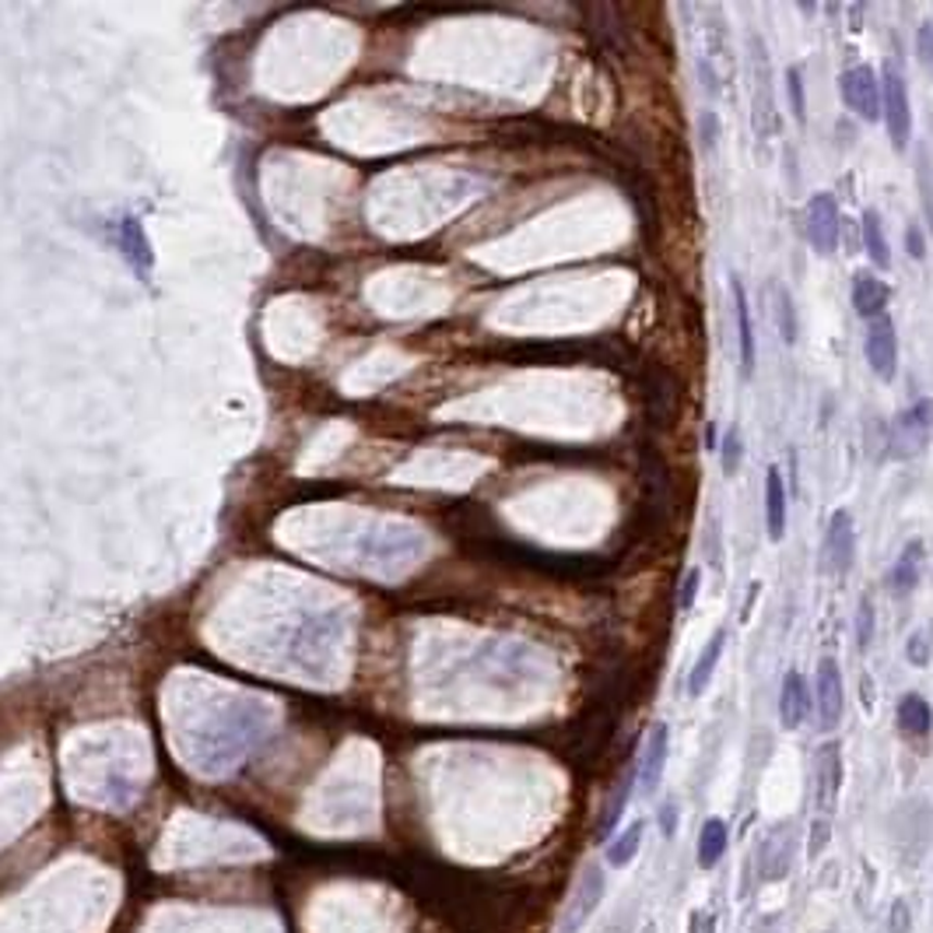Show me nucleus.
I'll list each match as a JSON object with an SVG mask.
<instances>
[{
    "instance_id": "f257e3e1",
    "label": "nucleus",
    "mask_w": 933,
    "mask_h": 933,
    "mask_svg": "<svg viewBox=\"0 0 933 933\" xmlns=\"http://www.w3.org/2000/svg\"><path fill=\"white\" fill-rule=\"evenodd\" d=\"M881 119H884V127H888L895 151H906L912 137V105H909L906 81H902V74L895 67L881 71Z\"/></svg>"
},
{
    "instance_id": "f03ea898",
    "label": "nucleus",
    "mask_w": 933,
    "mask_h": 933,
    "mask_svg": "<svg viewBox=\"0 0 933 933\" xmlns=\"http://www.w3.org/2000/svg\"><path fill=\"white\" fill-rule=\"evenodd\" d=\"M804 228H807V242L815 247V253L829 256L839 250V232H843V218H839V204L832 193H815L807 201L804 211Z\"/></svg>"
},
{
    "instance_id": "7ed1b4c3",
    "label": "nucleus",
    "mask_w": 933,
    "mask_h": 933,
    "mask_svg": "<svg viewBox=\"0 0 933 933\" xmlns=\"http://www.w3.org/2000/svg\"><path fill=\"white\" fill-rule=\"evenodd\" d=\"M930 436H933V404L923 401L912 411H906V415H898V421L892 425V439H888L892 456L912 461V456H920L926 450Z\"/></svg>"
},
{
    "instance_id": "20e7f679",
    "label": "nucleus",
    "mask_w": 933,
    "mask_h": 933,
    "mask_svg": "<svg viewBox=\"0 0 933 933\" xmlns=\"http://www.w3.org/2000/svg\"><path fill=\"white\" fill-rule=\"evenodd\" d=\"M839 91H843V102L860 119H867V124H878L881 119V81L870 67L860 64L839 74Z\"/></svg>"
},
{
    "instance_id": "39448f33",
    "label": "nucleus",
    "mask_w": 933,
    "mask_h": 933,
    "mask_svg": "<svg viewBox=\"0 0 933 933\" xmlns=\"http://www.w3.org/2000/svg\"><path fill=\"white\" fill-rule=\"evenodd\" d=\"M863 355H867L870 373H874L878 379H884V382L895 379V373H898V333H895V324L888 316H878L867 324Z\"/></svg>"
},
{
    "instance_id": "423d86ee",
    "label": "nucleus",
    "mask_w": 933,
    "mask_h": 933,
    "mask_svg": "<svg viewBox=\"0 0 933 933\" xmlns=\"http://www.w3.org/2000/svg\"><path fill=\"white\" fill-rule=\"evenodd\" d=\"M815 709H818V723L821 730H835L843 720L846 709V692H843V674H839L835 660H821L818 664V678H815Z\"/></svg>"
},
{
    "instance_id": "0eeeda50",
    "label": "nucleus",
    "mask_w": 933,
    "mask_h": 933,
    "mask_svg": "<svg viewBox=\"0 0 933 933\" xmlns=\"http://www.w3.org/2000/svg\"><path fill=\"white\" fill-rule=\"evenodd\" d=\"M853 516L849 509H835L829 519V530H824V569L835 576H846L853 569Z\"/></svg>"
},
{
    "instance_id": "6e6552de",
    "label": "nucleus",
    "mask_w": 933,
    "mask_h": 933,
    "mask_svg": "<svg viewBox=\"0 0 933 933\" xmlns=\"http://www.w3.org/2000/svg\"><path fill=\"white\" fill-rule=\"evenodd\" d=\"M839 790H843V755L839 744H824L818 752V810L824 818L835 810Z\"/></svg>"
},
{
    "instance_id": "1a4fd4ad",
    "label": "nucleus",
    "mask_w": 933,
    "mask_h": 933,
    "mask_svg": "<svg viewBox=\"0 0 933 933\" xmlns=\"http://www.w3.org/2000/svg\"><path fill=\"white\" fill-rule=\"evenodd\" d=\"M810 706H815V702H810L804 674L790 670V674L783 678V688H779V720H783L786 730H797L807 720Z\"/></svg>"
},
{
    "instance_id": "9d476101",
    "label": "nucleus",
    "mask_w": 933,
    "mask_h": 933,
    "mask_svg": "<svg viewBox=\"0 0 933 933\" xmlns=\"http://www.w3.org/2000/svg\"><path fill=\"white\" fill-rule=\"evenodd\" d=\"M667 747H670V730L667 723H656L646 737V747H642V758H639V783L642 790H656L664 776V765H667Z\"/></svg>"
},
{
    "instance_id": "9b49d317",
    "label": "nucleus",
    "mask_w": 933,
    "mask_h": 933,
    "mask_svg": "<svg viewBox=\"0 0 933 933\" xmlns=\"http://www.w3.org/2000/svg\"><path fill=\"white\" fill-rule=\"evenodd\" d=\"M765 530H769V541L776 544L786 538V484L779 467L765 474Z\"/></svg>"
},
{
    "instance_id": "f8f14e48",
    "label": "nucleus",
    "mask_w": 933,
    "mask_h": 933,
    "mask_svg": "<svg viewBox=\"0 0 933 933\" xmlns=\"http://www.w3.org/2000/svg\"><path fill=\"white\" fill-rule=\"evenodd\" d=\"M888 285H884L881 278H874V274L867 270H856L853 274V310L860 313L867 324L870 319L884 316V305H888Z\"/></svg>"
},
{
    "instance_id": "ddd939ff",
    "label": "nucleus",
    "mask_w": 933,
    "mask_h": 933,
    "mask_svg": "<svg viewBox=\"0 0 933 933\" xmlns=\"http://www.w3.org/2000/svg\"><path fill=\"white\" fill-rule=\"evenodd\" d=\"M733 292V313H737V348H741V373L752 376L755 373V327H752V310H747V292L744 285L733 278L730 281Z\"/></svg>"
},
{
    "instance_id": "4468645a",
    "label": "nucleus",
    "mask_w": 933,
    "mask_h": 933,
    "mask_svg": "<svg viewBox=\"0 0 933 933\" xmlns=\"http://www.w3.org/2000/svg\"><path fill=\"white\" fill-rule=\"evenodd\" d=\"M601 892H604V874H601V870H587V878L579 881V888H576L569 916H565V930L576 933L579 926L590 920V912L596 909V902H601Z\"/></svg>"
},
{
    "instance_id": "2eb2a0df",
    "label": "nucleus",
    "mask_w": 933,
    "mask_h": 933,
    "mask_svg": "<svg viewBox=\"0 0 933 933\" xmlns=\"http://www.w3.org/2000/svg\"><path fill=\"white\" fill-rule=\"evenodd\" d=\"M860 236H863V250L870 256V264L878 270H892V247H888V236H884V222L878 211H863Z\"/></svg>"
},
{
    "instance_id": "dca6fc26",
    "label": "nucleus",
    "mask_w": 933,
    "mask_h": 933,
    "mask_svg": "<svg viewBox=\"0 0 933 933\" xmlns=\"http://www.w3.org/2000/svg\"><path fill=\"white\" fill-rule=\"evenodd\" d=\"M755 130L765 137L776 130V105L769 91V67L761 71V50L755 39Z\"/></svg>"
},
{
    "instance_id": "f3484780",
    "label": "nucleus",
    "mask_w": 933,
    "mask_h": 933,
    "mask_svg": "<svg viewBox=\"0 0 933 933\" xmlns=\"http://www.w3.org/2000/svg\"><path fill=\"white\" fill-rule=\"evenodd\" d=\"M723 646H727V632H716L713 639H709V646L702 650V656L695 660V667H692V674H688V695H702L709 688V678H713V670H716V664H720V656H723Z\"/></svg>"
},
{
    "instance_id": "a211bd4d",
    "label": "nucleus",
    "mask_w": 933,
    "mask_h": 933,
    "mask_svg": "<svg viewBox=\"0 0 933 933\" xmlns=\"http://www.w3.org/2000/svg\"><path fill=\"white\" fill-rule=\"evenodd\" d=\"M727 853V824L720 818H709L702 824V835H698V867L709 870L723 860Z\"/></svg>"
},
{
    "instance_id": "6ab92c4d",
    "label": "nucleus",
    "mask_w": 933,
    "mask_h": 933,
    "mask_svg": "<svg viewBox=\"0 0 933 933\" xmlns=\"http://www.w3.org/2000/svg\"><path fill=\"white\" fill-rule=\"evenodd\" d=\"M920 569H923V544L912 541L906 552L898 555L895 569H892V587H895V593L916 590V583H920Z\"/></svg>"
},
{
    "instance_id": "aec40b11",
    "label": "nucleus",
    "mask_w": 933,
    "mask_h": 933,
    "mask_svg": "<svg viewBox=\"0 0 933 933\" xmlns=\"http://www.w3.org/2000/svg\"><path fill=\"white\" fill-rule=\"evenodd\" d=\"M930 723H933V713L926 706V698L920 695H906L898 702V727L906 733H916V737H923V733H930Z\"/></svg>"
},
{
    "instance_id": "412c9836",
    "label": "nucleus",
    "mask_w": 933,
    "mask_h": 933,
    "mask_svg": "<svg viewBox=\"0 0 933 933\" xmlns=\"http://www.w3.org/2000/svg\"><path fill=\"white\" fill-rule=\"evenodd\" d=\"M639 843H642V821L629 824V829H625L615 843L607 846V863L610 867H629L635 860V853H639Z\"/></svg>"
},
{
    "instance_id": "4be33fe9",
    "label": "nucleus",
    "mask_w": 933,
    "mask_h": 933,
    "mask_svg": "<svg viewBox=\"0 0 933 933\" xmlns=\"http://www.w3.org/2000/svg\"><path fill=\"white\" fill-rule=\"evenodd\" d=\"M639 779V765L635 769L629 772L621 779V786L615 790V800L607 804V815H604V821H601V839H607L610 832L618 829V821H621V815H625V807H629V797H632V783Z\"/></svg>"
},
{
    "instance_id": "5701e85b",
    "label": "nucleus",
    "mask_w": 933,
    "mask_h": 933,
    "mask_svg": "<svg viewBox=\"0 0 933 933\" xmlns=\"http://www.w3.org/2000/svg\"><path fill=\"white\" fill-rule=\"evenodd\" d=\"M776 324H779V338L783 344L797 341V316H793V299L786 288H776Z\"/></svg>"
},
{
    "instance_id": "b1692460",
    "label": "nucleus",
    "mask_w": 933,
    "mask_h": 933,
    "mask_svg": "<svg viewBox=\"0 0 933 933\" xmlns=\"http://www.w3.org/2000/svg\"><path fill=\"white\" fill-rule=\"evenodd\" d=\"M741 461H744V442H741V432L733 428V432H727L720 439V467L727 478H733V474L741 470Z\"/></svg>"
},
{
    "instance_id": "393cba45",
    "label": "nucleus",
    "mask_w": 933,
    "mask_h": 933,
    "mask_svg": "<svg viewBox=\"0 0 933 933\" xmlns=\"http://www.w3.org/2000/svg\"><path fill=\"white\" fill-rule=\"evenodd\" d=\"M786 91H790V105H793V116L800 119H807V96H804V78H800V71L797 67H790L786 71Z\"/></svg>"
},
{
    "instance_id": "a878e982",
    "label": "nucleus",
    "mask_w": 933,
    "mask_h": 933,
    "mask_svg": "<svg viewBox=\"0 0 933 933\" xmlns=\"http://www.w3.org/2000/svg\"><path fill=\"white\" fill-rule=\"evenodd\" d=\"M870 639H874V610H870V601H860V610H856V642H860V650L870 646Z\"/></svg>"
},
{
    "instance_id": "bb28decb",
    "label": "nucleus",
    "mask_w": 933,
    "mask_h": 933,
    "mask_svg": "<svg viewBox=\"0 0 933 933\" xmlns=\"http://www.w3.org/2000/svg\"><path fill=\"white\" fill-rule=\"evenodd\" d=\"M698 130H702V144H706V151H716V144H720V116L706 110L698 116Z\"/></svg>"
},
{
    "instance_id": "cd10ccee",
    "label": "nucleus",
    "mask_w": 933,
    "mask_h": 933,
    "mask_svg": "<svg viewBox=\"0 0 933 933\" xmlns=\"http://www.w3.org/2000/svg\"><path fill=\"white\" fill-rule=\"evenodd\" d=\"M698 587H702V572H698V569H688V572H684V583H681V593H678V607H681V610H692L695 596H698Z\"/></svg>"
},
{
    "instance_id": "c85d7f7f",
    "label": "nucleus",
    "mask_w": 933,
    "mask_h": 933,
    "mask_svg": "<svg viewBox=\"0 0 933 933\" xmlns=\"http://www.w3.org/2000/svg\"><path fill=\"white\" fill-rule=\"evenodd\" d=\"M916 176H920V197H923V214H926V225L933 228V182H930V169H926V155H920V169H916Z\"/></svg>"
},
{
    "instance_id": "c756f323",
    "label": "nucleus",
    "mask_w": 933,
    "mask_h": 933,
    "mask_svg": "<svg viewBox=\"0 0 933 933\" xmlns=\"http://www.w3.org/2000/svg\"><path fill=\"white\" fill-rule=\"evenodd\" d=\"M916 53H920V64L933 74V22H926L916 36Z\"/></svg>"
},
{
    "instance_id": "7c9ffc66",
    "label": "nucleus",
    "mask_w": 933,
    "mask_h": 933,
    "mask_svg": "<svg viewBox=\"0 0 933 933\" xmlns=\"http://www.w3.org/2000/svg\"><path fill=\"white\" fill-rule=\"evenodd\" d=\"M906 656H909V664H916V667H926V664H930V653H926V639H923V632H916V635L906 642Z\"/></svg>"
},
{
    "instance_id": "2f4dec72",
    "label": "nucleus",
    "mask_w": 933,
    "mask_h": 933,
    "mask_svg": "<svg viewBox=\"0 0 933 933\" xmlns=\"http://www.w3.org/2000/svg\"><path fill=\"white\" fill-rule=\"evenodd\" d=\"M906 242H909V256H912V260H923V256H926V239H923V228L916 225V222L906 228Z\"/></svg>"
},
{
    "instance_id": "473e14b6",
    "label": "nucleus",
    "mask_w": 933,
    "mask_h": 933,
    "mask_svg": "<svg viewBox=\"0 0 933 933\" xmlns=\"http://www.w3.org/2000/svg\"><path fill=\"white\" fill-rule=\"evenodd\" d=\"M713 926H716V920L709 912H695L692 916V933H713Z\"/></svg>"
},
{
    "instance_id": "72a5a7b5",
    "label": "nucleus",
    "mask_w": 933,
    "mask_h": 933,
    "mask_svg": "<svg viewBox=\"0 0 933 933\" xmlns=\"http://www.w3.org/2000/svg\"><path fill=\"white\" fill-rule=\"evenodd\" d=\"M660 824H664V832H667V835L674 832V807H670V804L660 810Z\"/></svg>"
},
{
    "instance_id": "f704fd0d",
    "label": "nucleus",
    "mask_w": 933,
    "mask_h": 933,
    "mask_svg": "<svg viewBox=\"0 0 933 933\" xmlns=\"http://www.w3.org/2000/svg\"><path fill=\"white\" fill-rule=\"evenodd\" d=\"M706 450H720V432H716L713 421L706 425Z\"/></svg>"
},
{
    "instance_id": "c9c22d12",
    "label": "nucleus",
    "mask_w": 933,
    "mask_h": 933,
    "mask_svg": "<svg viewBox=\"0 0 933 933\" xmlns=\"http://www.w3.org/2000/svg\"><path fill=\"white\" fill-rule=\"evenodd\" d=\"M902 916H906V909L895 906V930H892V933H902Z\"/></svg>"
}]
</instances>
